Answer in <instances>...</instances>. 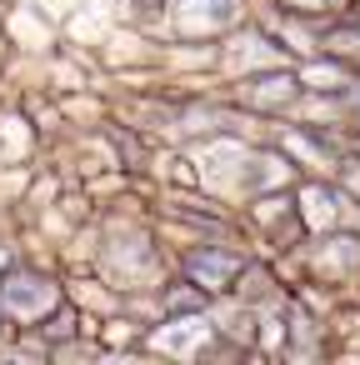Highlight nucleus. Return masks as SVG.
<instances>
[{
    "instance_id": "f257e3e1",
    "label": "nucleus",
    "mask_w": 360,
    "mask_h": 365,
    "mask_svg": "<svg viewBox=\"0 0 360 365\" xmlns=\"http://www.w3.org/2000/svg\"><path fill=\"white\" fill-rule=\"evenodd\" d=\"M56 305V285L51 280H41V275H16V280H6L0 285V310H11V315H46Z\"/></svg>"
},
{
    "instance_id": "f03ea898",
    "label": "nucleus",
    "mask_w": 360,
    "mask_h": 365,
    "mask_svg": "<svg viewBox=\"0 0 360 365\" xmlns=\"http://www.w3.org/2000/svg\"><path fill=\"white\" fill-rule=\"evenodd\" d=\"M185 270H190V280L200 290H225L240 275V255H230V250H190Z\"/></svg>"
},
{
    "instance_id": "7ed1b4c3",
    "label": "nucleus",
    "mask_w": 360,
    "mask_h": 365,
    "mask_svg": "<svg viewBox=\"0 0 360 365\" xmlns=\"http://www.w3.org/2000/svg\"><path fill=\"white\" fill-rule=\"evenodd\" d=\"M295 96H300V81H295V76H285V71L260 76V81H250V86H245V101H250V106H265V110H280V106H290Z\"/></svg>"
},
{
    "instance_id": "20e7f679",
    "label": "nucleus",
    "mask_w": 360,
    "mask_h": 365,
    "mask_svg": "<svg viewBox=\"0 0 360 365\" xmlns=\"http://www.w3.org/2000/svg\"><path fill=\"white\" fill-rule=\"evenodd\" d=\"M185 31H220L235 21V0H180Z\"/></svg>"
},
{
    "instance_id": "39448f33",
    "label": "nucleus",
    "mask_w": 360,
    "mask_h": 365,
    "mask_svg": "<svg viewBox=\"0 0 360 365\" xmlns=\"http://www.w3.org/2000/svg\"><path fill=\"white\" fill-rule=\"evenodd\" d=\"M290 6H295V11H335L340 0H290Z\"/></svg>"
},
{
    "instance_id": "423d86ee",
    "label": "nucleus",
    "mask_w": 360,
    "mask_h": 365,
    "mask_svg": "<svg viewBox=\"0 0 360 365\" xmlns=\"http://www.w3.org/2000/svg\"><path fill=\"white\" fill-rule=\"evenodd\" d=\"M355 110H360V91H355Z\"/></svg>"
}]
</instances>
